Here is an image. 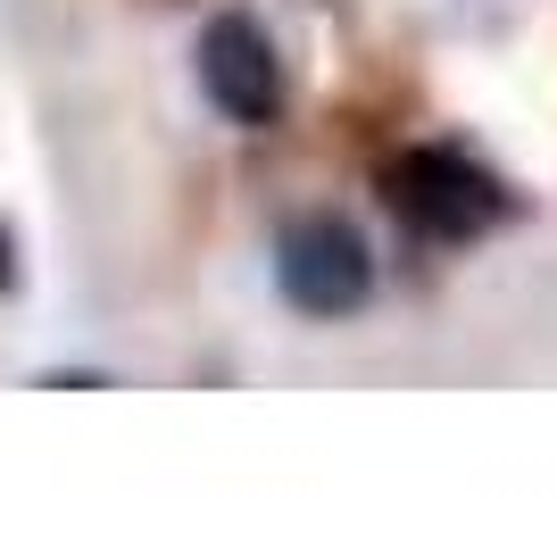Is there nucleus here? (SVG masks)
Here are the masks:
<instances>
[{
	"label": "nucleus",
	"mask_w": 557,
	"mask_h": 557,
	"mask_svg": "<svg viewBox=\"0 0 557 557\" xmlns=\"http://www.w3.org/2000/svg\"><path fill=\"white\" fill-rule=\"evenodd\" d=\"M383 200L424 242H474L516 209V191L458 141H408L399 159H383Z\"/></svg>",
	"instance_id": "obj_1"
},
{
	"label": "nucleus",
	"mask_w": 557,
	"mask_h": 557,
	"mask_svg": "<svg viewBox=\"0 0 557 557\" xmlns=\"http://www.w3.org/2000/svg\"><path fill=\"white\" fill-rule=\"evenodd\" d=\"M275 283L300 317H358L374 292V250L342 209H300L275 233Z\"/></svg>",
	"instance_id": "obj_2"
},
{
	"label": "nucleus",
	"mask_w": 557,
	"mask_h": 557,
	"mask_svg": "<svg viewBox=\"0 0 557 557\" xmlns=\"http://www.w3.org/2000/svg\"><path fill=\"white\" fill-rule=\"evenodd\" d=\"M200 92L216 100V116L225 125H275L283 116V59H275V34L258 17H242V9H225V17H209V34H200Z\"/></svg>",
	"instance_id": "obj_3"
}]
</instances>
